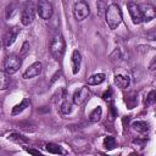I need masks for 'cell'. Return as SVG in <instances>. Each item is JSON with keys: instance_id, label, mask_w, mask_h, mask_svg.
I'll list each match as a JSON object with an SVG mask.
<instances>
[{"instance_id": "cell-9", "label": "cell", "mask_w": 156, "mask_h": 156, "mask_svg": "<svg viewBox=\"0 0 156 156\" xmlns=\"http://www.w3.org/2000/svg\"><path fill=\"white\" fill-rule=\"evenodd\" d=\"M127 7H128V11H129V15H130V17H132L133 23H134V24H140V23L143 22V16H141L139 5H136L135 2L129 1V2L127 4Z\"/></svg>"}, {"instance_id": "cell-7", "label": "cell", "mask_w": 156, "mask_h": 156, "mask_svg": "<svg viewBox=\"0 0 156 156\" xmlns=\"http://www.w3.org/2000/svg\"><path fill=\"white\" fill-rule=\"evenodd\" d=\"M90 99V91L87 87H82L73 94V102L76 105H84Z\"/></svg>"}, {"instance_id": "cell-5", "label": "cell", "mask_w": 156, "mask_h": 156, "mask_svg": "<svg viewBox=\"0 0 156 156\" xmlns=\"http://www.w3.org/2000/svg\"><path fill=\"white\" fill-rule=\"evenodd\" d=\"M35 12L37 9L34 6V4L32 1H27L23 10H22V16H21V22L23 26H28L33 22L34 17H35Z\"/></svg>"}, {"instance_id": "cell-25", "label": "cell", "mask_w": 156, "mask_h": 156, "mask_svg": "<svg viewBox=\"0 0 156 156\" xmlns=\"http://www.w3.org/2000/svg\"><path fill=\"white\" fill-rule=\"evenodd\" d=\"M13 11H15V5H13V4L9 5V6H7V9H6V18L11 17V16H12V12H13Z\"/></svg>"}, {"instance_id": "cell-23", "label": "cell", "mask_w": 156, "mask_h": 156, "mask_svg": "<svg viewBox=\"0 0 156 156\" xmlns=\"http://www.w3.org/2000/svg\"><path fill=\"white\" fill-rule=\"evenodd\" d=\"M6 74H7L6 72H1V85H0V87H1V89H2V90H4V89H6V88H7V85L10 84V79L6 77Z\"/></svg>"}, {"instance_id": "cell-22", "label": "cell", "mask_w": 156, "mask_h": 156, "mask_svg": "<svg viewBox=\"0 0 156 156\" xmlns=\"http://www.w3.org/2000/svg\"><path fill=\"white\" fill-rule=\"evenodd\" d=\"M155 101H156V91L155 90H151V91H149V94L146 96L145 104L146 105H152V104H155Z\"/></svg>"}, {"instance_id": "cell-6", "label": "cell", "mask_w": 156, "mask_h": 156, "mask_svg": "<svg viewBox=\"0 0 156 156\" xmlns=\"http://www.w3.org/2000/svg\"><path fill=\"white\" fill-rule=\"evenodd\" d=\"M37 11L39 13V16L43 20H50L52 13H54V9L52 5L49 0H39L38 1V6H37Z\"/></svg>"}, {"instance_id": "cell-26", "label": "cell", "mask_w": 156, "mask_h": 156, "mask_svg": "<svg viewBox=\"0 0 156 156\" xmlns=\"http://www.w3.org/2000/svg\"><path fill=\"white\" fill-rule=\"evenodd\" d=\"M146 37H147L149 40H154V41H156V29L150 30V32L146 34Z\"/></svg>"}, {"instance_id": "cell-4", "label": "cell", "mask_w": 156, "mask_h": 156, "mask_svg": "<svg viewBox=\"0 0 156 156\" xmlns=\"http://www.w3.org/2000/svg\"><path fill=\"white\" fill-rule=\"evenodd\" d=\"M90 13L89 5L85 0H78L74 2L73 6V15L77 21H84Z\"/></svg>"}, {"instance_id": "cell-20", "label": "cell", "mask_w": 156, "mask_h": 156, "mask_svg": "<svg viewBox=\"0 0 156 156\" xmlns=\"http://www.w3.org/2000/svg\"><path fill=\"white\" fill-rule=\"evenodd\" d=\"M60 111H61V113H63V115L71 113V111H72V104H71L69 101L65 100V101L60 105Z\"/></svg>"}, {"instance_id": "cell-1", "label": "cell", "mask_w": 156, "mask_h": 156, "mask_svg": "<svg viewBox=\"0 0 156 156\" xmlns=\"http://www.w3.org/2000/svg\"><path fill=\"white\" fill-rule=\"evenodd\" d=\"M105 18H106V23L110 27V29H116L121 24V22H122V11H121V7L117 4L108 5L106 7Z\"/></svg>"}, {"instance_id": "cell-21", "label": "cell", "mask_w": 156, "mask_h": 156, "mask_svg": "<svg viewBox=\"0 0 156 156\" xmlns=\"http://www.w3.org/2000/svg\"><path fill=\"white\" fill-rule=\"evenodd\" d=\"M9 139L12 140V141H15V143H17V144H26V143L28 141L24 136H22V135H20V134H16V133L9 135Z\"/></svg>"}, {"instance_id": "cell-3", "label": "cell", "mask_w": 156, "mask_h": 156, "mask_svg": "<svg viewBox=\"0 0 156 156\" xmlns=\"http://www.w3.org/2000/svg\"><path fill=\"white\" fill-rule=\"evenodd\" d=\"M21 65H22V57L15 54H10L4 58L2 68H4V72H6L7 74H12L20 69Z\"/></svg>"}, {"instance_id": "cell-18", "label": "cell", "mask_w": 156, "mask_h": 156, "mask_svg": "<svg viewBox=\"0 0 156 156\" xmlns=\"http://www.w3.org/2000/svg\"><path fill=\"white\" fill-rule=\"evenodd\" d=\"M116 139H115V136H111V135H108V136H106L105 139H104V147L106 149V150H112V149H115L116 147Z\"/></svg>"}, {"instance_id": "cell-16", "label": "cell", "mask_w": 156, "mask_h": 156, "mask_svg": "<svg viewBox=\"0 0 156 156\" xmlns=\"http://www.w3.org/2000/svg\"><path fill=\"white\" fill-rule=\"evenodd\" d=\"M104 80H105V74L104 73H96V74H93L88 78V84L89 85H98V84H101Z\"/></svg>"}, {"instance_id": "cell-28", "label": "cell", "mask_w": 156, "mask_h": 156, "mask_svg": "<svg viewBox=\"0 0 156 156\" xmlns=\"http://www.w3.org/2000/svg\"><path fill=\"white\" fill-rule=\"evenodd\" d=\"M28 152L30 154H35V155H40V151H37V150H33V149H27Z\"/></svg>"}, {"instance_id": "cell-8", "label": "cell", "mask_w": 156, "mask_h": 156, "mask_svg": "<svg viewBox=\"0 0 156 156\" xmlns=\"http://www.w3.org/2000/svg\"><path fill=\"white\" fill-rule=\"evenodd\" d=\"M141 16H143V22H150L156 17V10L152 5L150 4H140L139 5Z\"/></svg>"}, {"instance_id": "cell-19", "label": "cell", "mask_w": 156, "mask_h": 156, "mask_svg": "<svg viewBox=\"0 0 156 156\" xmlns=\"http://www.w3.org/2000/svg\"><path fill=\"white\" fill-rule=\"evenodd\" d=\"M46 150H48L50 154H65V151L61 149V146L57 145V144H54V143L46 144Z\"/></svg>"}, {"instance_id": "cell-13", "label": "cell", "mask_w": 156, "mask_h": 156, "mask_svg": "<svg viewBox=\"0 0 156 156\" xmlns=\"http://www.w3.org/2000/svg\"><path fill=\"white\" fill-rule=\"evenodd\" d=\"M113 80H115V84H116L118 88H121V89H126V88H128L129 84H130V78H129V76H124V74H116L115 78H113Z\"/></svg>"}, {"instance_id": "cell-2", "label": "cell", "mask_w": 156, "mask_h": 156, "mask_svg": "<svg viewBox=\"0 0 156 156\" xmlns=\"http://www.w3.org/2000/svg\"><path fill=\"white\" fill-rule=\"evenodd\" d=\"M65 49H66V43H65V39H63L62 34L61 33L55 34L54 38L51 39V43H50V52H51L52 57L56 61L61 60L62 56H63Z\"/></svg>"}, {"instance_id": "cell-17", "label": "cell", "mask_w": 156, "mask_h": 156, "mask_svg": "<svg viewBox=\"0 0 156 156\" xmlns=\"http://www.w3.org/2000/svg\"><path fill=\"white\" fill-rule=\"evenodd\" d=\"M101 116H102V108L98 106V107H95V108L90 112V115H89V121H90L91 123H98V122L100 121Z\"/></svg>"}, {"instance_id": "cell-24", "label": "cell", "mask_w": 156, "mask_h": 156, "mask_svg": "<svg viewBox=\"0 0 156 156\" xmlns=\"http://www.w3.org/2000/svg\"><path fill=\"white\" fill-rule=\"evenodd\" d=\"M28 50H29V44H28V41H24L23 43V45H22V48H21V51H20V56L23 58L27 54H28Z\"/></svg>"}, {"instance_id": "cell-10", "label": "cell", "mask_w": 156, "mask_h": 156, "mask_svg": "<svg viewBox=\"0 0 156 156\" xmlns=\"http://www.w3.org/2000/svg\"><path fill=\"white\" fill-rule=\"evenodd\" d=\"M41 69H43V65H41V62L37 61V62L32 63V65L24 71V73H23V78H24V79L34 78V77H37V76H39V74L41 73Z\"/></svg>"}, {"instance_id": "cell-27", "label": "cell", "mask_w": 156, "mask_h": 156, "mask_svg": "<svg viewBox=\"0 0 156 156\" xmlns=\"http://www.w3.org/2000/svg\"><path fill=\"white\" fill-rule=\"evenodd\" d=\"M149 69H150V71L156 69V56H154V57L151 58V61H150V63H149Z\"/></svg>"}, {"instance_id": "cell-12", "label": "cell", "mask_w": 156, "mask_h": 156, "mask_svg": "<svg viewBox=\"0 0 156 156\" xmlns=\"http://www.w3.org/2000/svg\"><path fill=\"white\" fill-rule=\"evenodd\" d=\"M80 62H82V56L80 52L78 50H74L72 52V57H71V65H72V72L73 74H77L79 68H80Z\"/></svg>"}, {"instance_id": "cell-14", "label": "cell", "mask_w": 156, "mask_h": 156, "mask_svg": "<svg viewBox=\"0 0 156 156\" xmlns=\"http://www.w3.org/2000/svg\"><path fill=\"white\" fill-rule=\"evenodd\" d=\"M30 105V100L28 99V98H24L20 104H17L13 108H12V111H11V115L12 116H16V115H18V113H21L22 111H24L28 106Z\"/></svg>"}, {"instance_id": "cell-15", "label": "cell", "mask_w": 156, "mask_h": 156, "mask_svg": "<svg viewBox=\"0 0 156 156\" xmlns=\"http://www.w3.org/2000/svg\"><path fill=\"white\" fill-rule=\"evenodd\" d=\"M132 127H133V129L135 132H139V133H143V134L144 133H147L149 129H150L149 123H146L145 121H136V122H134L132 124Z\"/></svg>"}, {"instance_id": "cell-11", "label": "cell", "mask_w": 156, "mask_h": 156, "mask_svg": "<svg viewBox=\"0 0 156 156\" xmlns=\"http://www.w3.org/2000/svg\"><path fill=\"white\" fill-rule=\"evenodd\" d=\"M20 32H21V29H20L18 27L10 28V29L5 33V35H4V40H2V41H4V46H5V48H9L10 45H12V44L15 43L17 35L20 34Z\"/></svg>"}]
</instances>
